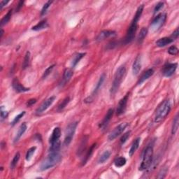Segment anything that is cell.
Here are the masks:
<instances>
[{
  "mask_svg": "<svg viewBox=\"0 0 179 179\" xmlns=\"http://www.w3.org/2000/svg\"><path fill=\"white\" fill-rule=\"evenodd\" d=\"M141 68V56H138L135 59L134 62L132 65V72L134 75H137L139 74Z\"/></svg>",
  "mask_w": 179,
  "mask_h": 179,
  "instance_id": "d6986e66",
  "label": "cell"
},
{
  "mask_svg": "<svg viewBox=\"0 0 179 179\" xmlns=\"http://www.w3.org/2000/svg\"><path fill=\"white\" fill-rule=\"evenodd\" d=\"M126 74V68L125 66H121L118 69L116 72H115L114 79H113L112 85L110 90V93L111 96L114 95L117 91L118 90L120 85H121L122 81H123L124 77Z\"/></svg>",
  "mask_w": 179,
  "mask_h": 179,
  "instance_id": "7a4b0ae2",
  "label": "cell"
},
{
  "mask_svg": "<svg viewBox=\"0 0 179 179\" xmlns=\"http://www.w3.org/2000/svg\"><path fill=\"white\" fill-rule=\"evenodd\" d=\"M171 104L169 99H166L160 104V105L158 107L155 115V122L160 123L167 116L171 111Z\"/></svg>",
  "mask_w": 179,
  "mask_h": 179,
  "instance_id": "3957f363",
  "label": "cell"
},
{
  "mask_svg": "<svg viewBox=\"0 0 179 179\" xmlns=\"http://www.w3.org/2000/svg\"><path fill=\"white\" fill-rule=\"evenodd\" d=\"M111 152L109 151V150H106L105 152H104L102 155L99 157L98 162L99 164H103L106 161H107L109 159V158L111 157Z\"/></svg>",
  "mask_w": 179,
  "mask_h": 179,
  "instance_id": "484cf974",
  "label": "cell"
},
{
  "mask_svg": "<svg viewBox=\"0 0 179 179\" xmlns=\"http://www.w3.org/2000/svg\"><path fill=\"white\" fill-rule=\"evenodd\" d=\"M178 35H179V30H178V28H177V29L175 30L174 32H173V34L172 35V38L174 41L175 39H177L178 37Z\"/></svg>",
  "mask_w": 179,
  "mask_h": 179,
  "instance_id": "7bdbcfd3",
  "label": "cell"
},
{
  "mask_svg": "<svg viewBox=\"0 0 179 179\" xmlns=\"http://www.w3.org/2000/svg\"><path fill=\"white\" fill-rule=\"evenodd\" d=\"M153 157V147L152 146H148L144 150L143 155V160L139 169L140 171H144L151 165Z\"/></svg>",
  "mask_w": 179,
  "mask_h": 179,
  "instance_id": "5b68a950",
  "label": "cell"
},
{
  "mask_svg": "<svg viewBox=\"0 0 179 179\" xmlns=\"http://www.w3.org/2000/svg\"><path fill=\"white\" fill-rule=\"evenodd\" d=\"M166 173H167V168H164L161 169V171L159 172V175L158 176V178H163L165 177Z\"/></svg>",
  "mask_w": 179,
  "mask_h": 179,
  "instance_id": "60d3db41",
  "label": "cell"
},
{
  "mask_svg": "<svg viewBox=\"0 0 179 179\" xmlns=\"http://www.w3.org/2000/svg\"><path fill=\"white\" fill-rule=\"evenodd\" d=\"M78 125L77 122L70 123V125L67 126L65 130V135H64V145L65 146H68L72 142L73 138L76 132V129Z\"/></svg>",
  "mask_w": 179,
  "mask_h": 179,
  "instance_id": "8992f818",
  "label": "cell"
},
{
  "mask_svg": "<svg viewBox=\"0 0 179 179\" xmlns=\"http://www.w3.org/2000/svg\"><path fill=\"white\" fill-rule=\"evenodd\" d=\"M12 87H13L14 90L18 93L27 92V91L30 90V88H27V87L23 86V85L20 83V81H18L17 78H15L13 80V82H12Z\"/></svg>",
  "mask_w": 179,
  "mask_h": 179,
  "instance_id": "4fadbf2b",
  "label": "cell"
},
{
  "mask_svg": "<svg viewBox=\"0 0 179 179\" xmlns=\"http://www.w3.org/2000/svg\"><path fill=\"white\" fill-rule=\"evenodd\" d=\"M147 34H148L147 28L146 27L142 28V29L141 30V31H140V32H139V36H138V38H137L138 42L140 43V44H141V43L143 42V41L144 40V38H145L146 35H147Z\"/></svg>",
  "mask_w": 179,
  "mask_h": 179,
  "instance_id": "4316f807",
  "label": "cell"
},
{
  "mask_svg": "<svg viewBox=\"0 0 179 179\" xmlns=\"http://www.w3.org/2000/svg\"><path fill=\"white\" fill-rule=\"evenodd\" d=\"M27 128V124H26L25 123H23L22 124H21V125L20 126L19 129H18V132L16 133L15 138H14V140H13L14 143H17V142L19 141L20 138L22 137V136L23 135L24 133L25 132Z\"/></svg>",
  "mask_w": 179,
  "mask_h": 179,
  "instance_id": "ac0fdd59",
  "label": "cell"
},
{
  "mask_svg": "<svg viewBox=\"0 0 179 179\" xmlns=\"http://www.w3.org/2000/svg\"><path fill=\"white\" fill-rule=\"evenodd\" d=\"M70 97H66V98H65L64 100H63L62 102L60 103V104L58 106V111H62V110L64 109V108L67 107V105L68 104L69 102H70Z\"/></svg>",
  "mask_w": 179,
  "mask_h": 179,
  "instance_id": "836d02e7",
  "label": "cell"
},
{
  "mask_svg": "<svg viewBox=\"0 0 179 179\" xmlns=\"http://www.w3.org/2000/svg\"><path fill=\"white\" fill-rule=\"evenodd\" d=\"M163 6H164L163 2H159L158 4H157V5L155 6V7L154 9V14H156L160 9H162V8H163Z\"/></svg>",
  "mask_w": 179,
  "mask_h": 179,
  "instance_id": "b9f144b4",
  "label": "cell"
},
{
  "mask_svg": "<svg viewBox=\"0 0 179 179\" xmlns=\"http://www.w3.org/2000/svg\"><path fill=\"white\" fill-rule=\"evenodd\" d=\"M36 102V99H30L29 101L27 102V107H31L33 104H34Z\"/></svg>",
  "mask_w": 179,
  "mask_h": 179,
  "instance_id": "ee69618b",
  "label": "cell"
},
{
  "mask_svg": "<svg viewBox=\"0 0 179 179\" xmlns=\"http://www.w3.org/2000/svg\"><path fill=\"white\" fill-rule=\"evenodd\" d=\"M12 10H9V12L6 14V15L4 16L2 19L1 20V26H4L6 24H7L8 22H9V20H11V16H12Z\"/></svg>",
  "mask_w": 179,
  "mask_h": 179,
  "instance_id": "f546056e",
  "label": "cell"
},
{
  "mask_svg": "<svg viewBox=\"0 0 179 179\" xmlns=\"http://www.w3.org/2000/svg\"><path fill=\"white\" fill-rule=\"evenodd\" d=\"M53 3V1H48L46 2L45 4L44 5V7H43L41 11V16H44L45 14L47 13L48 9H49V7H50V5H51V4Z\"/></svg>",
  "mask_w": 179,
  "mask_h": 179,
  "instance_id": "e575fe53",
  "label": "cell"
},
{
  "mask_svg": "<svg viewBox=\"0 0 179 179\" xmlns=\"http://www.w3.org/2000/svg\"><path fill=\"white\" fill-rule=\"evenodd\" d=\"M168 53L172 55H176L178 53V49L176 46H172L168 49Z\"/></svg>",
  "mask_w": 179,
  "mask_h": 179,
  "instance_id": "74e56055",
  "label": "cell"
},
{
  "mask_svg": "<svg viewBox=\"0 0 179 179\" xmlns=\"http://www.w3.org/2000/svg\"><path fill=\"white\" fill-rule=\"evenodd\" d=\"M55 64H53V65H51V66L48 67V68L46 69V70H45V72H44V74H43V76H42V78H43V79L46 78V77H47L48 76H49L50 73L52 72L53 70V68L55 67Z\"/></svg>",
  "mask_w": 179,
  "mask_h": 179,
  "instance_id": "d590c367",
  "label": "cell"
},
{
  "mask_svg": "<svg viewBox=\"0 0 179 179\" xmlns=\"http://www.w3.org/2000/svg\"><path fill=\"white\" fill-rule=\"evenodd\" d=\"M36 149V147L34 146V147L30 148V149L27 150V154H26V160H27V161H30V160H31L32 157L33 156L34 152H35Z\"/></svg>",
  "mask_w": 179,
  "mask_h": 179,
  "instance_id": "d6a6232c",
  "label": "cell"
},
{
  "mask_svg": "<svg viewBox=\"0 0 179 179\" xmlns=\"http://www.w3.org/2000/svg\"><path fill=\"white\" fill-rule=\"evenodd\" d=\"M85 55V53H77L76 55H75L73 58V60H72V67H74L76 66V64H78L81 59H82L83 57Z\"/></svg>",
  "mask_w": 179,
  "mask_h": 179,
  "instance_id": "f1b7e54d",
  "label": "cell"
},
{
  "mask_svg": "<svg viewBox=\"0 0 179 179\" xmlns=\"http://www.w3.org/2000/svg\"><path fill=\"white\" fill-rule=\"evenodd\" d=\"M127 163V160L124 157H118V158H115L114 160L115 166L118 168H121L122 166H125Z\"/></svg>",
  "mask_w": 179,
  "mask_h": 179,
  "instance_id": "d4e9b609",
  "label": "cell"
},
{
  "mask_svg": "<svg viewBox=\"0 0 179 179\" xmlns=\"http://www.w3.org/2000/svg\"><path fill=\"white\" fill-rule=\"evenodd\" d=\"M130 133H131V132L128 131V132H126V133L125 134H123V136L121 137V140H120V141H121V145H123V144L125 143L126 141H127V140L128 139V138H129V136H130Z\"/></svg>",
  "mask_w": 179,
  "mask_h": 179,
  "instance_id": "f35d334b",
  "label": "cell"
},
{
  "mask_svg": "<svg viewBox=\"0 0 179 179\" xmlns=\"http://www.w3.org/2000/svg\"><path fill=\"white\" fill-rule=\"evenodd\" d=\"M3 34H4V30H1V38H2Z\"/></svg>",
  "mask_w": 179,
  "mask_h": 179,
  "instance_id": "7dc6e473",
  "label": "cell"
},
{
  "mask_svg": "<svg viewBox=\"0 0 179 179\" xmlns=\"http://www.w3.org/2000/svg\"><path fill=\"white\" fill-rule=\"evenodd\" d=\"M30 61V53L28 51L26 53L25 58H24L23 63H22V70H25V69H27V67H29Z\"/></svg>",
  "mask_w": 179,
  "mask_h": 179,
  "instance_id": "4dcf8cb0",
  "label": "cell"
},
{
  "mask_svg": "<svg viewBox=\"0 0 179 179\" xmlns=\"http://www.w3.org/2000/svg\"><path fill=\"white\" fill-rule=\"evenodd\" d=\"M127 126L128 123H123L120 124L119 125H118L117 127L109 134V136H108V140H109V141H113V140H114L115 138H117L119 135H121V134L123 133L124 130L126 129V127H127Z\"/></svg>",
  "mask_w": 179,
  "mask_h": 179,
  "instance_id": "ba28073f",
  "label": "cell"
},
{
  "mask_svg": "<svg viewBox=\"0 0 179 179\" xmlns=\"http://www.w3.org/2000/svg\"><path fill=\"white\" fill-rule=\"evenodd\" d=\"M48 27V24L47 22V20H44L38 22L37 25L34 26V27L32 28V30H34V31H39V30L46 29V28H47Z\"/></svg>",
  "mask_w": 179,
  "mask_h": 179,
  "instance_id": "603a6c76",
  "label": "cell"
},
{
  "mask_svg": "<svg viewBox=\"0 0 179 179\" xmlns=\"http://www.w3.org/2000/svg\"><path fill=\"white\" fill-rule=\"evenodd\" d=\"M172 42H174V40L172 38H168V37H164L160 38L159 40L157 41L156 45L158 47L162 48L164 47V46H167V45L172 44Z\"/></svg>",
  "mask_w": 179,
  "mask_h": 179,
  "instance_id": "44dd1931",
  "label": "cell"
},
{
  "mask_svg": "<svg viewBox=\"0 0 179 179\" xmlns=\"http://www.w3.org/2000/svg\"><path fill=\"white\" fill-rule=\"evenodd\" d=\"M61 160L60 152H49V155L46 160L42 162L40 166L41 171H46L55 166Z\"/></svg>",
  "mask_w": 179,
  "mask_h": 179,
  "instance_id": "277c9868",
  "label": "cell"
},
{
  "mask_svg": "<svg viewBox=\"0 0 179 179\" xmlns=\"http://www.w3.org/2000/svg\"><path fill=\"white\" fill-rule=\"evenodd\" d=\"M143 11V5H141L138 8L137 11L135 13V16L134 17V19L132 20L131 25H130L129 29L127 30V34H126L125 39H124V44H129V43H131L134 40L136 32H137V23L139 22L140 18H141Z\"/></svg>",
  "mask_w": 179,
  "mask_h": 179,
  "instance_id": "6da1fadb",
  "label": "cell"
},
{
  "mask_svg": "<svg viewBox=\"0 0 179 179\" xmlns=\"http://www.w3.org/2000/svg\"><path fill=\"white\" fill-rule=\"evenodd\" d=\"M166 19V15L165 13H160L159 15L157 16L151 22V25H150L151 30L154 32L159 30L162 27V26L164 24Z\"/></svg>",
  "mask_w": 179,
  "mask_h": 179,
  "instance_id": "52a82bcc",
  "label": "cell"
},
{
  "mask_svg": "<svg viewBox=\"0 0 179 179\" xmlns=\"http://www.w3.org/2000/svg\"><path fill=\"white\" fill-rule=\"evenodd\" d=\"M113 112H114V111L112 109H110L109 111H108L107 115H105L104 118L102 122L99 124V128H101V129H104L107 127L108 124H109L110 121H111L112 118V117H113Z\"/></svg>",
  "mask_w": 179,
  "mask_h": 179,
  "instance_id": "5bb4252c",
  "label": "cell"
},
{
  "mask_svg": "<svg viewBox=\"0 0 179 179\" xmlns=\"http://www.w3.org/2000/svg\"><path fill=\"white\" fill-rule=\"evenodd\" d=\"M178 64L177 63H168L164 67L162 74L165 77H170L176 72Z\"/></svg>",
  "mask_w": 179,
  "mask_h": 179,
  "instance_id": "8fae6325",
  "label": "cell"
},
{
  "mask_svg": "<svg viewBox=\"0 0 179 179\" xmlns=\"http://www.w3.org/2000/svg\"><path fill=\"white\" fill-rule=\"evenodd\" d=\"M140 141H141V139L140 138H137L134 140V141L132 143L131 148H130L129 151V155L130 157L133 156V155L135 153V152L137 151V150L139 148V144H140Z\"/></svg>",
  "mask_w": 179,
  "mask_h": 179,
  "instance_id": "7402d4cb",
  "label": "cell"
},
{
  "mask_svg": "<svg viewBox=\"0 0 179 179\" xmlns=\"http://www.w3.org/2000/svg\"><path fill=\"white\" fill-rule=\"evenodd\" d=\"M9 2V1H1V2H0V9H2L3 7L6 6V4H7Z\"/></svg>",
  "mask_w": 179,
  "mask_h": 179,
  "instance_id": "f6af8a7d",
  "label": "cell"
},
{
  "mask_svg": "<svg viewBox=\"0 0 179 179\" xmlns=\"http://www.w3.org/2000/svg\"><path fill=\"white\" fill-rule=\"evenodd\" d=\"M154 74V70L153 69H148V70H146L145 72L142 74V76L140 78L139 82H138V84L141 85V83H143L144 81L148 80L150 77H151L152 75Z\"/></svg>",
  "mask_w": 179,
  "mask_h": 179,
  "instance_id": "ffe728a7",
  "label": "cell"
},
{
  "mask_svg": "<svg viewBox=\"0 0 179 179\" xmlns=\"http://www.w3.org/2000/svg\"><path fill=\"white\" fill-rule=\"evenodd\" d=\"M73 74H74V72H73L72 69H67V70H65L64 74H63L62 81L60 83V86L62 87L66 85L70 81V79L72 78Z\"/></svg>",
  "mask_w": 179,
  "mask_h": 179,
  "instance_id": "9a60e30c",
  "label": "cell"
},
{
  "mask_svg": "<svg viewBox=\"0 0 179 179\" xmlns=\"http://www.w3.org/2000/svg\"><path fill=\"white\" fill-rule=\"evenodd\" d=\"M178 123H179L178 115L177 114L176 115V117L174 118V121H173V125H172V134H173V135L176 134L177 131H178Z\"/></svg>",
  "mask_w": 179,
  "mask_h": 179,
  "instance_id": "83f0119b",
  "label": "cell"
},
{
  "mask_svg": "<svg viewBox=\"0 0 179 179\" xmlns=\"http://www.w3.org/2000/svg\"><path fill=\"white\" fill-rule=\"evenodd\" d=\"M61 137V129L60 127H57L53 129L52 132L51 136L49 139V143L50 144L55 143V142L60 141V138Z\"/></svg>",
  "mask_w": 179,
  "mask_h": 179,
  "instance_id": "e0dca14e",
  "label": "cell"
},
{
  "mask_svg": "<svg viewBox=\"0 0 179 179\" xmlns=\"http://www.w3.org/2000/svg\"><path fill=\"white\" fill-rule=\"evenodd\" d=\"M96 143H94L92 144V146H91L90 148V149L87 150V153L86 155H85V156L84 157V158H83V160L82 162V165H85V164H86V162L88 161V160L90 158L91 155H92V153H93V150H94V149L95 148H96Z\"/></svg>",
  "mask_w": 179,
  "mask_h": 179,
  "instance_id": "cb8c5ba5",
  "label": "cell"
},
{
  "mask_svg": "<svg viewBox=\"0 0 179 179\" xmlns=\"http://www.w3.org/2000/svg\"><path fill=\"white\" fill-rule=\"evenodd\" d=\"M23 4H24V1H19V3H18L17 9H16V11H18L20 9H21L22 7V5H23Z\"/></svg>",
  "mask_w": 179,
  "mask_h": 179,
  "instance_id": "bcb514c9",
  "label": "cell"
},
{
  "mask_svg": "<svg viewBox=\"0 0 179 179\" xmlns=\"http://www.w3.org/2000/svg\"><path fill=\"white\" fill-rule=\"evenodd\" d=\"M128 97H129V94L126 95L123 99H121V100H120L118 104L117 109H116L117 115H121L125 113V111L126 110V107H127Z\"/></svg>",
  "mask_w": 179,
  "mask_h": 179,
  "instance_id": "7c38bea8",
  "label": "cell"
},
{
  "mask_svg": "<svg viewBox=\"0 0 179 179\" xmlns=\"http://www.w3.org/2000/svg\"><path fill=\"white\" fill-rule=\"evenodd\" d=\"M20 152H17V153L15 155V156L13 157V159L11 161V169H13L16 167V166L17 165L18 162L20 160Z\"/></svg>",
  "mask_w": 179,
  "mask_h": 179,
  "instance_id": "1f68e13d",
  "label": "cell"
},
{
  "mask_svg": "<svg viewBox=\"0 0 179 179\" xmlns=\"http://www.w3.org/2000/svg\"><path fill=\"white\" fill-rule=\"evenodd\" d=\"M105 78H106L105 74H102L101 75L100 78H99L98 82H97V83L96 87H95V88L94 89V90H93V92H92V94H91L90 96L89 97H87V98L85 99V102L90 103V102H91V101H92L94 97L96 96V95L97 94V92H98L99 89L101 88V85H102L104 81V80H105Z\"/></svg>",
  "mask_w": 179,
  "mask_h": 179,
  "instance_id": "9c48e42d",
  "label": "cell"
},
{
  "mask_svg": "<svg viewBox=\"0 0 179 179\" xmlns=\"http://www.w3.org/2000/svg\"><path fill=\"white\" fill-rule=\"evenodd\" d=\"M8 115V112L6 110L4 109V107H1V121H3L4 120L7 118Z\"/></svg>",
  "mask_w": 179,
  "mask_h": 179,
  "instance_id": "ab89813d",
  "label": "cell"
},
{
  "mask_svg": "<svg viewBox=\"0 0 179 179\" xmlns=\"http://www.w3.org/2000/svg\"><path fill=\"white\" fill-rule=\"evenodd\" d=\"M115 34L116 33H115V31H112V30H104V31L101 32L99 34V35L97 38V40L98 41H101L105 40L106 38L115 36Z\"/></svg>",
  "mask_w": 179,
  "mask_h": 179,
  "instance_id": "2e32d148",
  "label": "cell"
},
{
  "mask_svg": "<svg viewBox=\"0 0 179 179\" xmlns=\"http://www.w3.org/2000/svg\"><path fill=\"white\" fill-rule=\"evenodd\" d=\"M25 114V111H22V113H20V114H18L17 116H16L15 117V118L13 119V121H12V123H11V125L12 126H14L16 125V123H18V122H19V121L20 119L22 118V117L24 116V115Z\"/></svg>",
  "mask_w": 179,
  "mask_h": 179,
  "instance_id": "8d00e7d4",
  "label": "cell"
},
{
  "mask_svg": "<svg viewBox=\"0 0 179 179\" xmlns=\"http://www.w3.org/2000/svg\"><path fill=\"white\" fill-rule=\"evenodd\" d=\"M55 98H56L55 97L53 96V97H50V98H48V99H46V101H44V102L41 104L40 107L36 110V114L40 115L44 113L45 111H46V110H47L48 108L52 105V104L53 103V101H55Z\"/></svg>",
  "mask_w": 179,
  "mask_h": 179,
  "instance_id": "30bf717a",
  "label": "cell"
}]
</instances>
